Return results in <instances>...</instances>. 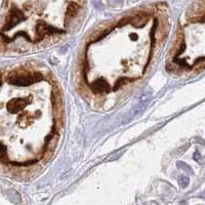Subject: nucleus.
<instances>
[{
    "label": "nucleus",
    "instance_id": "1",
    "mask_svg": "<svg viewBox=\"0 0 205 205\" xmlns=\"http://www.w3.org/2000/svg\"><path fill=\"white\" fill-rule=\"evenodd\" d=\"M42 79V75L39 73H18L16 75H11L9 77V81L16 85H29L35 81H39Z\"/></svg>",
    "mask_w": 205,
    "mask_h": 205
},
{
    "label": "nucleus",
    "instance_id": "2",
    "mask_svg": "<svg viewBox=\"0 0 205 205\" xmlns=\"http://www.w3.org/2000/svg\"><path fill=\"white\" fill-rule=\"evenodd\" d=\"M24 18H25L24 13H23L20 9H18V8H12V9L10 10V13H9L8 18H7V23H6V26L3 28V31L12 28L14 25H16L20 22H22Z\"/></svg>",
    "mask_w": 205,
    "mask_h": 205
},
{
    "label": "nucleus",
    "instance_id": "3",
    "mask_svg": "<svg viewBox=\"0 0 205 205\" xmlns=\"http://www.w3.org/2000/svg\"><path fill=\"white\" fill-rule=\"evenodd\" d=\"M90 89H92L94 94H103V92H108L110 88H109V85H108L107 81H105L104 79H99L90 84Z\"/></svg>",
    "mask_w": 205,
    "mask_h": 205
},
{
    "label": "nucleus",
    "instance_id": "4",
    "mask_svg": "<svg viewBox=\"0 0 205 205\" xmlns=\"http://www.w3.org/2000/svg\"><path fill=\"white\" fill-rule=\"evenodd\" d=\"M76 10H77V7H76V5L74 3H71V5L69 6V8H68L67 10V18H72V16L75 14Z\"/></svg>",
    "mask_w": 205,
    "mask_h": 205
},
{
    "label": "nucleus",
    "instance_id": "5",
    "mask_svg": "<svg viewBox=\"0 0 205 205\" xmlns=\"http://www.w3.org/2000/svg\"><path fill=\"white\" fill-rule=\"evenodd\" d=\"M179 185L182 188H187V186L189 185V179L186 177H182L179 179Z\"/></svg>",
    "mask_w": 205,
    "mask_h": 205
},
{
    "label": "nucleus",
    "instance_id": "6",
    "mask_svg": "<svg viewBox=\"0 0 205 205\" xmlns=\"http://www.w3.org/2000/svg\"><path fill=\"white\" fill-rule=\"evenodd\" d=\"M177 167H179V168H182V169H185V170H188V171H190V172H192V169L184 162H179V163H177Z\"/></svg>",
    "mask_w": 205,
    "mask_h": 205
}]
</instances>
